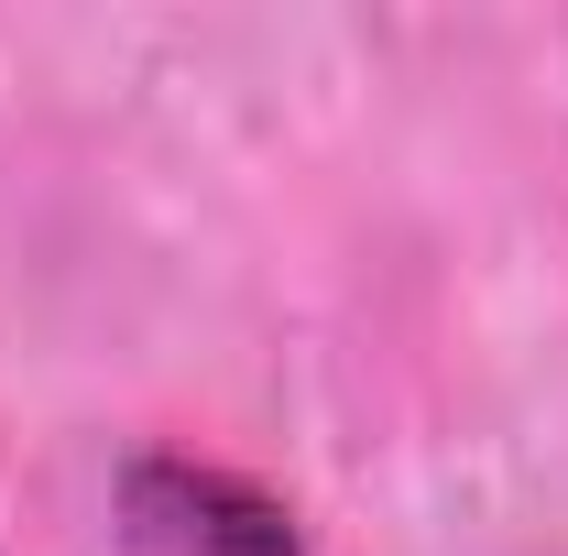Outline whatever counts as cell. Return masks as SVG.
Wrapping results in <instances>:
<instances>
[{
    "label": "cell",
    "instance_id": "obj_1",
    "mask_svg": "<svg viewBox=\"0 0 568 556\" xmlns=\"http://www.w3.org/2000/svg\"><path fill=\"white\" fill-rule=\"evenodd\" d=\"M121 535L142 556H306L295 513L263 481H241L219 459H175V447L121 459Z\"/></svg>",
    "mask_w": 568,
    "mask_h": 556
}]
</instances>
